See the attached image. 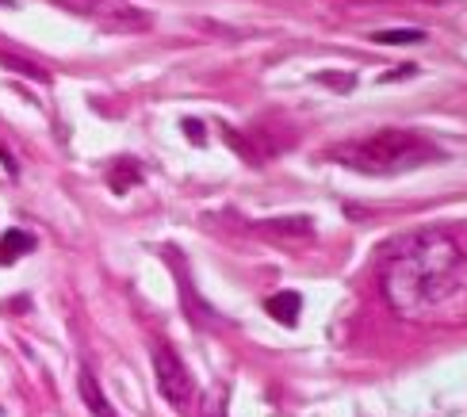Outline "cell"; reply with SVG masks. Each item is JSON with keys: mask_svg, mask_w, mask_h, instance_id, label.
I'll return each instance as SVG.
<instances>
[{"mask_svg": "<svg viewBox=\"0 0 467 417\" xmlns=\"http://www.w3.org/2000/svg\"><path fill=\"white\" fill-rule=\"evenodd\" d=\"M35 234H27V230H8L5 237H0V268H8V265H16L19 256H27V253H35Z\"/></svg>", "mask_w": 467, "mask_h": 417, "instance_id": "ba28073f", "label": "cell"}, {"mask_svg": "<svg viewBox=\"0 0 467 417\" xmlns=\"http://www.w3.org/2000/svg\"><path fill=\"white\" fill-rule=\"evenodd\" d=\"M139 181H142V165H139V162H130V157H119V162L108 169V184H111L115 195H127Z\"/></svg>", "mask_w": 467, "mask_h": 417, "instance_id": "9c48e42d", "label": "cell"}, {"mask_svg": "<svg viewBox=\"0 0 467 417\" xmlns=\"http://www.w3.org/2000/svg\"><path fill=\"white\" fill-rule=\"evenodd\" d=\"M85 12L92 24H100L108 31H146L150 27V16L142 8L123 5V0H88Z\"/></svg>", "mask_w": 467, "mask_h": 417, "instance_id": "277c9868", "label": "cell"}, {"mask_svg": "<svg viewBox=\"0 0 467 417\" xmlns=\"http://www.w3.org/2000/svg\"><path fill=\"white\" fill-rule=\"evenodd\" d=\"M0 66H5L8 73H16V77H27V81H35V85H47L50 81V69L47 66H38V62H31V57L16 54V50H0Z\"/></svg>", "mask_w": 467, "mask_h": 417, "instance_id": "52a82bcc", "label": "cell"}, {"mask_svg": "<svg viewBox=\"0 0 467 417\" xmlns=\"http://www.w3.org/2000/svg\"><path fill=\"white\" fill-rule=\"evenodd\" d=\"M463 253L449 234L418 230L391 242L379 256V284L395 314L421 318L452 291Z\"/></svg>", "mask_w": 467, "mask_h": 417, "instance_id": "6da1fadb", "label": "cell"}, {"mask_svg": "<svg viewBox=\"0 0 467 417\" xmlns=\"http://www.w3.org/2000/svg\"><path fill=\"white\" fill-rule=\"evenodd\" d=\"M337 165L364 172V176H399V172H414L430 162H441V146L430 142L425 134L414 130H376L364 138H348L329 150Z\"/></svg>", "mask_w": 467, "mask_h": 417, "instance_id": "7a4b0ae2", "label": "cell"}, {"mask_svg": "<svg viewBox=\"0 0 467 417\" xmlns=\"http://www.w3.org/2000/svg\"><path fill=\"white\" fill-rule=\"evenodd\" d=\"M153 375H158V391L161 399L177 410V413H192V402H196V383H192V371L184 368V360L169 345L153 349Z\"/></svg>", "mask_w": 467, "mask_h": 417, "instance_id": "3957f363", "label": "cell"}, {"mask_svg": "<svg viewBox=\"0 0 467 417\" xmlns=\"http://www.w3.org/2000/svg\"><path fill=\"white\" fill-rule=\"evenodd\" d=\"M421 31H379L376 43H421Z\"/></svg>", "mask_w": 467, "mask_h": 417, "instance_id": "30bf717a", "label": "cell"}, {"mask_svg": "<svg viewBox=\"0 0 467 417\" xmlns=\"http://www.w3.org/2000/svg\"><path fill=\"white\" fill-rule=\"evenodd\" d=\"M265 310L276 318V322L296 326L299 310H303V299H299V291H276V295H268V299H265Z\"/></svg>", "mask_w": 467, "mask_h": 417, "instance_id": "8992f818", "label": "cell"}, {"mask_svg": "<svg viewBox=\"0 0 467 417\" xmlns=\"http://www.w3.org/2000/svg\"><path fill=\"white\" fill-rule=\"evenodd\" d=\"M77 391H81V399H85V406H88L92 417H115L111 402L104 399V391H100V383H96V375L88 368L77 371Z\"/></svg>", "mask_w": 467, "mask_h": 417, "instance_id": "5b68a950", "label": "cell"}, {"mask_svg": "<svg viewBox=\"0 0 467 417\" xmlns=\"http://www.w3.org/2000/svg\"><path fill=\"white\" fill-rule=\"evenodd\" d=\"M0 5H12V0H0Z\"/></svg>", "mask_w": 467, "mask_h": 417, "instance_id": "7c38bea8", "label": "cell"}, {"mask_svg": "<svg viewBox=\"0 0 467 417\" xmlns=\"http://www.w3.org/2000/svg\"><path fill=\"white\" fill-rule=\"evenodd\" d=\"M184 130L192 134V142H203V138H200V134H203V127H200V123H192V119H184Z\"/></svg>", "mask_w": 467, "mask_h": 417, "instance_id": "8fae6325", "label": "cell"}]
</instances>
